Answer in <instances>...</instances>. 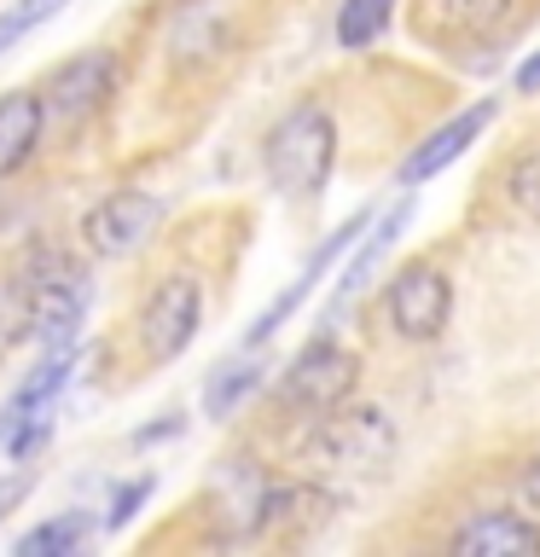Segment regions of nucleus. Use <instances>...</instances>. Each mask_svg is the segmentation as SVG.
Here are the masks:
<instances>
[{
    "label": "nucleus",
    "mask_w": 540,
    "mask_h": 557,
    "mask_svg": "<svg viewBox=\"0 0 540 557\" xmlns=\"http://www.w3.org/2000/svg\"><path fill=\"white\" fill-rule=\"evenodd\" d=\"M41 146H47L41 87H12V94H0V181H12L17 169H29Z\"/></svg>",
    "instance_id": "1a4fd4ad"
},
{
    "label": "nucleus",
    "mask_w": 540,
    "mask_h": 557,
    "mask_svg": "<svg viewBox=\"0 0 540 557\" xmlns=\"http://www.w3.org/2000/svg\"><path fill=\"white\" fill-rule=\"evenodd\" d=\"M29 337H35V325H29V296H24V285H17L12 273H0V366H7L12 348L29 343Z\"/></svg>",
    "instance_id": "6ab92c4d"
},
{
    "label": "nucleus",
    "mask_w": 540,
    "mask_h": 557,
    "mask_svg": "<svg viewBox=\"0 0 540 557\" xmlns=\"http://www.w3.org/2000/svg\"><path fill=\"white\" fill-rule=\"evenodd\" d=\"M390 17H395V0H343L338 7V47H348V52L372 47Z\"/></svg>",
    "instance_id": "f3484780"
},
{
    "label": "nucleus",
    "mask_w": 540,
    "mask_h": 557,
    "mask_svg": "<svg viewBox=\"0 0 540 557\" xmlns=\"http://www.w3.org/2000/svg\"><path fill=\"white\" fill-rule=\"evenodd\" d=\"M70 366H76V355H47L35 372L12 389V400H7V412H0V447H7V435L17 430V424H29V418H41V412H52V400H59V389L70 383Z\"/></svg>",
    "instance_id": "ddd939ff"
},
{
    "label": "nucleus",
    "mask_w": 540,
    "mask_h": 557,
    "mask_svg": "<svg viewBox=\"0 0 540 557\" xmlns=\"http://www.w3.org/2000/svg\"><path fill=\"white\" fill-rule=\"evenodd\" d=\"M401 226H407V203H395L390 215H378V226H372V238L360 244V250H355V261H348V268H343V278H338V308L348 302V296H360V285H366V273H372L378 261L390 256V244L401 238Z\"/></svg>",
    "instance_id": "2eb2a0df"
},
{
    "label": "nucleus",
    "mask_w": 540,
    "mask_h": 557,
    "mask_svg": "<svg viewBox=\"0 0 540 557\" xmlns=\"http://www.w3.org/2000/svg\"><path fill=\"white\" fill-rule=\"evenodd\" d=\"M209 511L221 517L226 534H256L261 511H268V482L250 459H221L216 482H209Z\"/></svg>",
    "instance_id": "9d476101"
},
{
    "label": "nucleus",
    "mask_w": 540,
    "mask_h": 557,
    "mask_svg": "<svg viewBox=\"0 0 540 557\" xmlns=\"http://www.w3.org/2000/svg\"><path fill=\"white\" fill-rule=\"evenodd\" d=\"M116 94V52L111 47H82L59 59L41 76V111H47V134L76 139Z\"/></svg>",
    "instance_id": "7ed1b4c3"
},
{
    "label": "nucleus",
    "mask_w": 540,
    "mask_h": 557,
    "mask_svg": "<svg viewBox=\"0 0 540 557\" xmlns=\"http://www.w3.org/2000/svg\"><path fill=\"white\" fill-rule=\"evenodd\" d=\"M24 494H29V476H24V470H17V476H7V482H0V517H7V505H17Z\"/></svg>",
    "instance_id": "393cba45"
},
{
    "label": "nucleus",
    "mask_w": 540,
    "mask_h": 557,
    "mask_svg": "<svg viewBox=\"0 0 540 557\" xmlns=\"http://www.w3.org/2000/svg\"><path fill=\"white\" fill-rule=\"evenodd\" d=\"M261 163H268V181L285 191V198H320L326 174L338 163V122H331L326 104H296L268 128L261 139Z\"/></svg>",
    "instance_id": "f257e3e1"
},
{
    "label": "nucleus",
    "mask_w": 540,
    "mask_h": 557,
    "mask_svg": "<svg viewBox=\"0 0 540 557\" xmlns=\"http://www.w3.org/2000/svg\"><path fill=\"white\" fill-rule=\"evenodd\" d=\"M157 221H163V198L157 191H139V186H116L105 191V198L82 215V250L94 261H122L134 256L139 244L157 233Z\"/></svg>",
    "instance_id": "423d86ee"
},
{
    "label": "nucleus",
    "mask_w": 540,
    "mask_h": 557,
    "mask_svg": "<svg viewBox=\"0 0 540 557\" xmlns=\"http://www.w3.org/2000/svg\"><path fill=\"white\" fill-rule=\"evenodd\" d=\"M146 494H151V476H139V482H122L116 487V499H111V529H122L139 505H146Z\"/></svg>",
    "instance_id": "5701e85b"
},
{
    "label": "nucleus",
    "mask_w": 540,
    "mask_h": 557,
    "mask_svg": "<svg viewBox=\"0 0 540 557\" xmlns=\"http://www.w3.org/2000/svg\"><path fill=\"white\" fill-rule=\"evenodd\" d=\"M512 0H442V24L459 35H488L494 24H505Z\"/></svg>",
    "instance_id": "aec40b11"
},
{
    "label": "nucleus",
    "mask_w": 540,
    "mask_h": 557,
    "mask_svg": "<svg viewBox=\"0 0 540 557\" xmlns=\"http://www.w3.org/2000/svg\"><path fill=\"white\" fill-rule=\"evenodd\" d=\"M360 383V355L355 348H338L331 337H314L303 355L285 366V377H279V407L285 412H338L348 395H355Z\"/></svg>",
    "instance_id": "39448f33"
},
{
    "label": "nucleus",
    "mask_w": 540,
    "mask_h": 557,
    "mask_svg": "<svg viewBox=\"0 0 540 557\" xmlns=\"http://www.w3.org/2000/svg\"><path fill=\"white\" fill-rule=\"evenodd\" d=\"M494 111H500L494 99H477L470 111L453 116L447 128H435V134L425 139V146H418V151L407 157V163H401V186H425L430 174H442L447 163H459V157H465L470 146H477V134L488 128V122H494Z\"/></svg>",
    "instance_id": "6e6552de"
},
{
    "label": "nucleus",
    "mask_w": 540,
    "mask_h": 557,
    "mask_svg": "<svg viewBox=\"0 0 540 557\" xmlns=\"http://www.w3.org/2000/svg\"><path fill=\"white\" fill-rule=\"evenodd\" d=\"M59 7H64V0H12V7L0 12V52H7L12 41H24L35 24H47Z\"/></svg>",
    "instance_id": "4be33fe9"
},
{
    "label": "nucleus",
    "mask_w": 540,
    "mask_h": 557,
    "mask_svg": "<svg viewBox=\"0 0 540 557\" xmlns=\"http://www.w3.org/2000/svg\"><path fill=\"white\" fill-rule=\"evenodd\" d=\"M256 383H261V360H226L221 372L204 383V412L226 418L244 395H256Z\"/></svg>",
    "instance_id": "a211bd4d"
},
{
    "label": "nucleus",
    "mask_w": 540,
    "mask_h": 557,
    "mask_svg": "<svg viewBox=\"0 0 540 557\" xmlns=\"http://www.w3.org/2000/svg\"><path fill=\"white\" fill-rule=\"evenodd\" d=\"M395 453V424L383 418L378 407H338V412H320V424L303 435L296 459L308 470H326V476H348V470H378L383 459Z\"/></svg>",
    "instance_id": "f03ea898"
},
{
    "label": "nucleus",
    "mask_w": 540,
    "mask_h": 557,
    "mask_svg": "<svg viewBox=\"0 0 540 557\" xmlns=\"http://www.w3.org/2000/svg\"><path fill=\"white\" fill-rule=\"evenodd\" d=\"M331 499L326 487H314V482H303V487H268V511H261V529H314V522H326L331 517Z\"/></svg>",
    "instance_id": "4468645a"
},
{
    "label": "nucleus",
    "mask_w": 540,
    "mask_h": 557,
    "mask_svg": "<svg viewBox=\"0 0 540 557\" xmlns=\"http://www.w3.org/2000/svg\"><path fill=\"white\" fill-rule=\"evenodd\" d=\"M198 325H204V285L192 273H163L134 313V337L151 366L181 360L192 337H198Z\"/></svg>",
    "instance_id": "20e7f679"
},
{
    "label": "nucleus",
    "mask_w": 540,
    "mask_h": 557,
    "mask_svg": "<svg viewBox=\"0 0 540 557\" xmlns=\"http://www.w3.org/2000/svg\"><path fill=\"white\" fill-rule=\"evenodd\" d=\"M453 552L459 557H540V529L517 511H494L477 517L453 534Z\"/></svg>",
    "instance_id": "f8f14e48"
},
{
    "label": "nucleus",
    "mask_w": 540,
    "mask_h": 557,
    "mask_svg": "<svg viewBox=\"0 0 540 557\" xmlns=\"http://www.w3.org/2000/svg\"><path fill=\"white\" fill-rule=\"evenodd\" d=\"M505 198H512V209L523 221H540V151L512 163V174H505Z\"/></svg>",
    "instance_id": "412c9836"
},
{
    "label": "nucleus",
    "mask_w": 540,
    "mask_h": 557,
    "mask_svg": "<svg viewBox=\"0 0 540 557\" xmlns=\"http://www.w3.org/2000/svg\"><path fill=\"white\" fill-rule=\"evenodd\" d=\"M17 285H24V296L35 302V296H47V290H64V285H82V261L76 250H70L64 238H47V233H35L24 250L12 256V268H7Z\"/></svg>",
    "instance_id": "9b49d317"
},
{
    "label": "nucleus",
    "mask_w": 540,
    "mask_h": 557,
    "mask_svg": "<svg viewBox=\"0 0 540 557\" xmlns=\"http://www.w3.org/2000/svg\"><path fill=\"white\" fill-rule=\"evenodd\" d=\"M87 534H94V517L64 511V517H52V522H41V529H29L24 540H17V557H35V552H47V557L82 552V546H87Z\"/></svg>",
    "instance_id": "dca6fc26"
},
{
    "label": "nucleus",
    "mask_w": 540,
    "mask_h": 557,
    "mask_svg": "<svg viewBox=\"0 0 540 557\" xmlns=\"http://www.w3.org/2000/svg\"><path fill=\"white\" fill-rule=\"evenodd\" d=\"M383 308H390V325H395L407 343H430V337H442V331H447L453 278H447L442 268H430V261H413V268H401V273L390 278Z\"/></svg>",
    "instance_id": "0eeeda50"
},
{
    "label": "nucleus",
    "mask_w": 540,
    "mask_h": 557,
    "mask_svg": "<svg viewBox=\"0 0 540 557\" xmlns=\"http://www.w3.org/2000/svg\"><path fill=\"white\" fill-rule=\"evenodd\" d=\"M523 494H529V505H535V511H540V459L529 465V476H523Z\"/></svg>",
    "instance_id": "a878e982"
},
{
    "label": "nucleus",
    "mask_w": 540,
    "mask_h": 557,
    "mask_svg": "<svg viewBox=\"0 0 540 557\" xmlns=\"http://www.w3.org/2000/svg\"><path fill=\"white\" fill-rule=\"evenodd\" d=\"M517 94H540V47H535V59L517 64Z\"/></svg>",
    "instance_id": "b1692460"
}]
</instances>
